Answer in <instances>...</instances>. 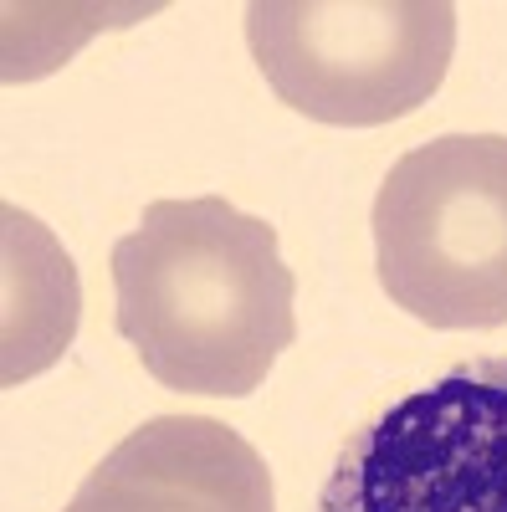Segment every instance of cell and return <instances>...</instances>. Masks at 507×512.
<instances>
[{
  "mask_svg": "<svg viewBox=\"0 0 507 512\" xmlns=\"http://www.w3.org/2000/svg\"><path fill=\"white\" fill-rule=\"evenodd\" d=\"M108 267L113 328L164 390L246 400L298 344V282L272 221L221 195L154 200Z\"/></svg>",
  "mask_w": 507,
  "mask_h": 512,
  "instance_id": "1",
  "label": "cell"
},
{
  "mask_svg": "<svg viewBox=\"0 0 507 512\" xmlns=\"http://www.w3.org/2000/svg\"><path fill=\"white\" fill-rule=\"evenodd\" d=\"M374 272L426 328L507 323V134H441L374 195Z\"/></svg>",
  "mask_w": 507,
  "mask_h": 512,
  "instance_id": "2",
  "label": "cell"
},
{
  "mask_svg": "<svg viewBox=\"0 0 507 512\" xmlns=\"http://www.w3.org/2000/svg\"><path fill=\"white\" fill-rule=\"evenodd\" d=\"M246 47L292 113L333 128H379L436 98L456 52V6L251 0Z\"/></svg>",
  "mask_w": 507,
  "mask_h": 512,
  "instance_id": "3",
  "label": "cell"
},
{
  "mask_svg": "<svg viewBox=\"0 0 507 512\" xmlns=\"http://www.w3.org/2000/svg\"><path fill=\"white\" fill-rule=\"evenodd\" d=\"M313 512H507V354L374 410L338 446Z\"/></svg>",
  "mask_w": 507,
  "mask_h": 512,
  "instance_id": "4",
  "label": "cell"
},
{
  "mask_svg": "<svg viewBox=\"0 0 507 512\" xmlns=\"http://www.w3.org/2000/svg\"><path fill=\"white\" fill-rule=\"evenodd\" d=\"M62 512H277L272 472L210 415H154L123 436Z\"/></svg>",
  "mask_w": 507,
  "mask_h": 512,
  "instance_id": "5",
  "label": "cell"
},
{
  "mask_svg": "<svg viewBox=\"0 0 507 512\" xmlns=\"http://www.w3.org/2000/svg\"><path fill=\"white\" fill-rule=\"evenodd\" d=\"M0 221H6V369L0 379L21 384L67 354L77 328V272L67 251L26 210L6 205Z\"/></svg>",
  "mask_w": 507,
  "mask_h": 512,
  "instance_id": "6",
  "label": "cell"
}]
</instances>
